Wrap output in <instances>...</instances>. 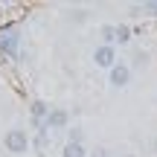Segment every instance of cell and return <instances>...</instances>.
Returning <instances> with one entry per match:
<instances>
[{"instance_id": "7", "label": "cell", "mask_w": 157, "mask_h": 157, "mask_svg": "<svg viewBox=\"0 0 157 157\" xmlns=\"http://www.w3.org/2000/svg\"><path fill=\"white\" fill-rule=\"evenodd\" d=\"M102 41H105L108 47L117 44V26H102Z\"/></svg>"}, {"instance_id": "5", "label": "cell", "mask_w": 157, "mask_h": 157, "mask_svg": "<svg viewBox=\"0 0 157 157\" xmlns=\"http://www.w3.org/2000/svg\"><path fill=\"white\" fill-rule=\"evenodd\" d=\"M15 50H17V35L15 32H0V52L15 56Z\"/></svg>"}, {"instance_id": "12", "label": "cell", "mask_w": 157, "mask_h": 157, "mask_svg": "<svg viewBox=\"0 0 157 157\" xmlns=\"http://www.w3.org/2000/svg\"><path fill=\"white\" fill-rule=\"evenodd\" d=\"M154 146H157V143H154Z\"/></svg>"}, {"instance_id": "1", "label": "cell", "mask_w": 157, "mask_h": 157, "mask_svg": "<svg viewBox=\"0 0 157 157\" xmlns=\"http://www.w3.org/2000/svg\"><path fill=\"white\" fill-rule=\"evenodd\" d=\"M3 146H6V151H9V154H26V148H29V137H26V131H23V128H12V131H6Z\"/></svg>"}, {"instance_id": "4", "label": "cell", "mask_w": 157, "mask_h": 157, "mask_svg": "<svg viewBox=\"0 0 157 157\" xmlns=\"http://www.w3.org/2000/svg\"><path fill=\"white\" fill-rule=\"evenodd\" d=\"M67 122H70V117H67V111H64V108H52V111H50V117H47V128H50V131L64 128Z\"/></svg>"}, {"instance_id": "3", "label": "cell", "mask_w": 157, "mask_h": 157, "mask_svg": "<svg viewBox=\"0 0 157 157\" xmlns=\"http://www.w3.org/2000/svg\"><path fill=\"white\" fill-rule=\"evenodd\" d=\"M108 82H111V87H125V84L131 82V67L128 64H117V67L108 73Z\"/></svg>"}, {"instance_id": "10", "label": "cell", "mask_w": 157, "mask_h": 157, "mask_svg": "<svg viewBox=\"0 0 157 157\" xmlns=\"http://www.w3.org/2000/svg\"><path fill=\"white\" fill-rule=\"evenodd\" d=\"M67 143H82V131L73 128V131H70V140H67Z\"/></svg>"}, {"instance_id": "9", "label": "cell", "mask_w": 157, "mask_h": 157, "mask_svg": "<svg viewBox=\"0 0 157 157\" xmlns=\"http://www.w3.org/2000/svg\"><path fill=\"white\" fill-rule=\"evenodd\" d=\"M143 12H146V15H151V17H157V0H148V3H143Z\"/></svg>"}, {"instance_id": "2", "label": "cell", "mask_w": 157, "mask_h": 157, "mask_svg": "<svg viewBox=\"0 0 157 157\" xmlns=\"http://www.w3.org/2000/svg\"><path fill=\"white\" fill-rule=\"evenodd\" d=\"M93 64L111 73V70H113V67L119 64V61H117V50H113V47H108V44L96 47V52H93Z\"/></svg>"}, {"instance_id": "8", "label": "cell", "mask_w": 157, "mask_h": 157, "mask_svg": "<svg viewBox=\"0 0 157 157\" xmlns=\"http://www.w3.org/2000/svg\"><path fill=\"white\" fill-rule=\"evenodd\" d=\"M128 41H131V26L119 23L117 26V44H128Z\"/></svg>"}, {"instance_id": "11", "label": "cell", "mask_w": 157, "mask_h": 157, "mask_svg": "<svg viewBox=\"0 0 157 157\" xmlns=\"http://www.w3.org/2000/svg\"><path fill=\"white\" fill-rule=\"evenodd\" d=\"M93 157H108V154H105V151H102V148H99V151H96V154H93Z\"/></svg>"}, {"instance_id": "6", "label": "cell", "mask_w": 157, "mask_h": 157, "mask_svg": "<svg viewBox=\"0 0 157 157\" xmlns=\"http://www.w3.org/2000/svg\"><path fill=\"white\" fill-rule=\"evenodd\" d=\"M87 151H84V146L82 143H67L64 146V157H84Z\"/></svg>"}]
</instances>
